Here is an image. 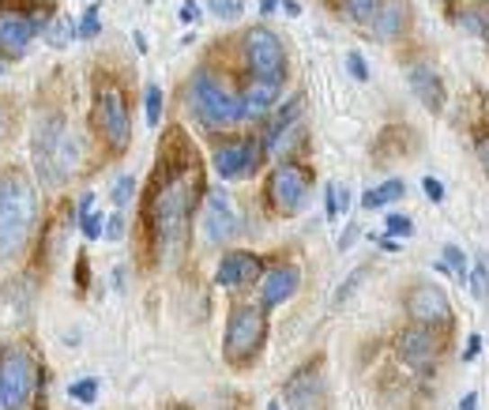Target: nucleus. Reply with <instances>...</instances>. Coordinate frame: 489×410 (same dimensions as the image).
<instances>
[{"label": "nucleus", "instance_id": "nucleus-1", "mask_svg": "<svg viewBox=\"0 0 489 410\" xmlns=\"http://www.w3.org/2000/svg\"><path fill=\"white\" fill-rule=\"evenodd\" d=\"M200 196H204L200 159H196L193 143H188L181 132H174L166 140V150L155 166L151 200H147V223H151L155 245H162L166 252L181 245Z\"/></svg>", "mask_w": 489, "mask_h": 410}, {"label": "nucleus", "instance_id": "nucleus-2", "mask_svg": "<svg viewBox=\"0 0 489 410\" xmlns=\"http://www.w3.org/2000/svg\"><path fill=\"white\" fill-rule=\"evenodd\" d=\"M34 219H38L34 185L23 174H5L0 178V260H15L27 249Z\"/></svg>", "mask_w": 489, "mask_h": 410}, {"label": "nucleus", "instance_id": "nucleus-3", "mask_svg": "<svg viewBox=\"0 0 489 410\" xmlns=\"http://www.w3.org/2000/svg\"><path fill=\"white\" fill-rule=\"evenodd\" d=\"M83 162V140L72 124H65L60 117H46L34 132V166L38 178L46 185H60L68 181Z\"/></svg>", "mask_w": 489, "mask_h": 410}, {"label": "nucleus", "instance_id": "nucleus-4", "mask_svg": "<svg viewBox=\"0 0 489 410\" xmlns=\"http://www.w3.org/2000/svg\"><path fill=\"white\" fill-rule=\"evenodd\" d=\"M185 102H188V110H193L196 124L211 128V132H215V128H230V124H238V121L249 117L241 95H233L211 68H196L193 72Z\"/></svg>", "mask_w": 489, "mask_h": 410}, {"label": "nucleus", "instance_id": "nucleus-5", "mask_svg": "<svg viewBox=\"0 0 489 410\" xmlns=\"http://www.w3.org/2000/svg\"><path fill=\"white\" fill-rule=\"evenodd\" d=\"M267 339V309L260 301H241V305L230 309L226 320V339H222V358L233 369H245V365L264 351Z\"/></svg>", "mask_w": 489, "mask_h": 410}, {"label": "nucleus", "instance_id": "nucleus-6", "mask_svg": "<svg viewBox=\"0 0 489 410\" xmlns=\"http://www.w3.org/2000/svg\"><path fill=\"white\" fill-rule=\"evenodd\" d=\"M309 185H312L309 166L294 162V159H283L279 166L271 169V178H267V204H271V211L283 214V219H294V214L305 207Z\"/></svg>", "mask_w": 489, "mask_h": 410}, {"label": "nucleus", "instance_id": "nucleus-7", "mask_svg": "<svg viewBox=\"0 0 489 410\" xmlns=\"http://www.w3.org/2000/svg\"><path fill=\"white\" fill-rule=\"evenodd\" d=\"M241 50L249 60L252 79H267V83H283L286 79V50L275 31L267 27H249L241 38Z\"/></svg>", "mask_w": 489, "mask_h": 410}, {"label": "nucleus", "instance_id": "nucleus-8", "mask_svg": "<svg viewBox=\"0 0 489 410\" xmlns=\"http://www.w3.org/2000/svg\"><path fill=\"white\" fill-rule=\"evenodd\" d=\"M95 121H98V132L105 136V143H110V150H124L132 143L129 102H124V91L117 87V83H102V87H98Z\"/></svg>", "mask_w": 489, "mask_h": 410}, {"label": "nucleus", "instance_id": "nucleus-9", "mask_svg": "<svg viewBox=\"0 0 489 410\" xmlns=\"http://www.w3.org/2000/svg\"><path fill=\"white\" fill-rule=\"evenodd\" d=\"M34 392V358L27 351H5L0 354V406L23 410Z\"/></svg>", "mask_w": 489, "mask_h": 410}, {"label": "nucleus", "instance_id": "nucleus-10", "mask_svg": "<svg viewBox=\"0 0 489 410\" xmlns=\"http://www.w3.org/2000/svg\"><path fill=\"white\" fill-rule=\"evenodd\" d=\"M264 143L260 140H226L215 147V155H211V162H215L219 178L222 181H233V178H252L264 162Z\"/></svg>", "mask_w": 489, "mask_h": 410}, {"label": "nucleus", "instance_id": "nucleus-11", "mask_svg": "<svg viewBox=\"0 0 489 410\" xmlns=\"http://www.w3.org/2000/svg\"><path fill=\"white\" fill-rule=\"evenodd\" d=\"M407 305V316L414 323H425V328H444L452 323V305H448V294H444L437 283H414L403 297Z\"/></svg>", "mask_w": 489, "mask_h": 410}, {"label": "nucleus", "instance_id": "nucleus-12", "mask_svg": "<svg viewBox=\"0 0 489 410\" xmlns=\"http://www.w3.org/2000/svg\"><path fill=\"white\" fill-rule=\"evenodd\" d=\"M440 335H437V328H425V323H414V328H407V332H399V339H395V354H399V361L407 365V369H414V373H421V369H430V365L440 358Z\"/></svg>", "mask_w": 489, "mask_h": 410}, {"label": "nucleus", "instance_id": "nucleus-13", "mask_svg": "<svg viewBox=\"0 0 489 410\" xmlns=\"http://www.w3.org/2000/svg\"><path fill=\"white\" fill-rule=\"evenodd\" d=\"M238 230H241V223H238V214H233V204L226 196V188H207L204 192V233H207V241L222 245Z\"/></svg>", "mask_w": 489, "mask_h": 410}, {"label": "nucleus", "instance_id": "nucleus-14", "mask_svg": "<svg viewBox=\"0 0 489 410\" xmlns=\"http://www.w3.org/2000/svg\"><path fill=\"white\" fill-rule=\"evenodd\" d=\"M324 396V377H321V365H302L286 384H283V399L290 410H316Z\"/></svg>", "mask_w": 489, "mask_h": 410}, {"label": "nucleus", "instance_id": "nucleus-15", "mask_svg": "<svg viewBox=\"0 0 489 410\" xmlns=\"http://www.w3.org/2000/svg\"><path fill=\"white\" fill-rule=\"evenodd\" d=\"M38 34V23L23 12H0V53L8 60H19L31 50V38Z\"/></svg>", "mask_w": 489, "mask_h": 410}, {"label": "nucleus", "instance_id": "nucleus-16", "mask_svg": "<svg viewBox=\"0 0 489 410\" xmlns=\"http://www.w3.org/2000/svg\"><path fill=\"white\" fill-rule=\"evenodd\" d=\"M260 275H264V271H260V256L233 249V252H226L222 260H219L215 283H219L222 290H241V287H249V283H257Z\"/></svg>", "mask_w": 489, "mask_h": 410}, {"label": "nucleus", "instance_id": "nucleus-17", "mask_svg": "<svg viewBox=\"0 0 489 410\" xmlns=\"http://www.w3.org/2000/svg\"><path fill=\"white\" fill-rule=\"evenodd\" d=\"M373 38L376 41H395L411 31V5L407 0H380L373 15Z\"/></svg>", "mask_w": 489, "mask_h": 410}, {"label": "nucleus", "instance_id": "nucleus-18", "mask_svg": "<svg viewBox=\"0 0 489 410\" xmlns=\"http://www.w3.org/2000/svg\"><path fill=\"white\" fill-rule=\"evenodd\" d=\"M297 287H302V271H297L294 264H283L264 275V287H260V305L264 309H275L283 305V301H290L297 294Z\"/></svg>", "mask_w": 489, "mask_h": 410}, {"label": "nucleus", "instance_id": "nucleus-19", "mask_svg": "<svg viewBox=\"0 0 489 410\" xmlns=\"http://www.w3.org/2000/svg\"><path fill=\"white\" fill-rule=\"evenodd\" d=\"M411 91L418 95V102L430 114H440L444 102H448V91H444L437 68H430V64H414V68H411Z\"/></svg>", "mask_w": 489, "mask_h": 410}, {"label": "nucleus", "instance_id": "nucleus-20", "mask_svg": "<svg viewBox=\"0 0 489 410\" xmlns=\"http://www.w3.org/2000/svg\"><path fill=\"white\" fill-rule=\"evenodd\" d=\"M279 87H283V83H267V79H249V87L241 91L245 114H249V117H260V114H267L271 105L279 102Z\"/></svg>", "mask_w": 489, "mask_h": 410}, {"label": "nucleus", "instance_id": "nucleus-21", "mask_svg": "<svg viewBox=\"0 0 489 410\" xmlns=\"http://www.w3.org/2000/svg\"><path fill=\"white\" fill-rule=\"evenodd\" d=\"M403 196H407V185H403V178H392L385 185H376L369 188L366 196H361V207L366 211H376V207H388V204H399Z\"/></svg>", "mask_w": 489, "mask_h": 410}, {"label": "nucleus", "instance_id": "nucleus-22", "mask_svg": "<svg viewBox=\"0 0 489 410\" xmlns=\"http://www.w3.org/2000/svg\"><path fill=\"white\" fill-rule=\"evenodd\" d=\"M366 278H369V268H366V264H361V268H354V271H350V275L343 278V283H339V290L331 294V309H343L347 301H350V297L358 294V287L366 283Z\"/></svg>", "mask_w": 489, "mask_h": 410}, {"label": "nucleus", "instance_id": "nucleus-23", "mask_svg": "<svg viewBox=\"0 0 489 410\" xmlns=\"http://www.w3.org/2000/svg\"><path fill=\"white\" fill-rule=\"evenodd\" d=\"M376 5H380V0H339L343 15L350 19V23H358V27H369V23H373Z\"/></svg>", "mask_w": 489, "mask_h": 410}, {"label": "nucleus", "instance_id": "nucleus-24", "mask_svg": "<svg viewBox=\"0 0 489 410\" xmlns=\"http://www.w3.org/2000/svg\"><path fill=\"white\" fill-rule=\"evenodd\" d=\"M466 287L475 290V297L482 301H489V256L482 252V256H475V264H471V278H466Z\"/></svg>", "mask_w": 489, "mask_h": 410}, {"label": "nucleus", "instance_id": "nucleus-25", "mask_svg": "<svg viewBox=\"0 0 489 410\" xmlns=\"http://www.w3.org/2000/svg\"><path fill=\"white\" fill-rule=\"evenodd\" d=\"M440 260L448 264V271H452L456 283H466V278H471V264H466V252H463L459 245H444Z\"/></svg>", "mask_w": 489, "mask_h": 410}, {"label": "nucleus", "instance_id": "nucleus-26", "mask_svg": "<svg viewBox=\"0 0 489 410\" xmlns=\"http://www.w3.org/2000/svg\"><path fill=\"white\" fill-rule=\"evenodd\" d=\"M452 19H456L463 31H471L475 38H485V41H489V19H485L478 8H463V12H456Z\"/></svg>", "mask_w": 489, "mask_h": 410}, {"label": "nucleus", "instance_id": "nucleus-27", "mask_svg": "<svg viewBox=\"0 0 489 410\" xmlns=\"http://www.w3.org/2000/svg\"><path fill=\"white\" fill-rule=\"evenodd\" d=\"M207 5H211V15L222 19V23H238V19L245 15L241 0H207Z\"/></svg>", "mask_w": 489, "mask_h": 410}, {"label": "nucleus", "instance_id": "nucleus-28", "mask_svg": "<svg viewBox=\"0 0 489 410\" xmlns=\"http://www.w3.org/2000/svg\"><path fill=\"white\" fill-rule=\"evenodd\" d=\"M147 124L151 128L162 124V91H158V83H147Z\"/></svg>", "mask_w": 489, "mask_h": 410}, {"label": "nucleus", "instance_id": "nucleus-29", "mask_svg": "<svg viewBox=\"0 0 489 410\" xmlns=\"http://www.w3.org/2000/svg\"><path fill=\"white\" fill-rule=\"evenodd\" d=\"M79 230L87 241H98V237H105V223H102V214L98 211H87V214H79Z\"/></svg>", "mask_w": 489, "mask_h": 410}, {"label": "nucleus", "instance_id": "nucleus-30", "mask_svg": "<svg viewBox=\"0 0 489 410\" xmlns=\"http://www.w3.org/2000/svg\"><path fill=\"white\" fill-rule=\"evenodd\" d=\"M68 396H72L76 403H95V399H98V380H95V377H87V380L68 384Z\"/></svg>", "mask_w": 489, "mask_h": 410}, {"label": "nucleus", "instance_id": "nucleus-31", "mask_svg": "<svg viewBox=\"0 0 489 410\" xmlns=\"http://www.w3.org/2000/svg\"><path fill=\"white\" fill-rule=\"evenodd\" d=\"M50 46H68L72 41V34H79L76 27H72V19H57V23H50Z\"/></svg>", "mask_w": 489, "mask_h": 410}, {"label": "nucleus", "instance_id": "nucleus-32", "mask_svg": "<svg viewBox=\"0 0 489 410\" xmlns=\"http://www.w3.org/2000/svg\"><path fill=\"white\" fill-rule=\"evenodd\" d=\"M132 196H136V181H132V178H117V185H113V204L124 207Z\"/></svg>", "mask_w": 489, "mask_h": 410}, {"label": "nucleus", "instance_id": "nucleus-33", "mask_svg": "<svg viewBox=\"0 0 489 410\" xmlns=\"http://www.w3.org/2000/svg\"><path fill=\"white\" fill-rule=\"evenodd\" d=\"M76 31H79V38H95V34L102 31V15H98V8H91L87 15H83Z\"/></svg>", "mask_w": 489, "mask_h": 410}, {"label": "nucleus", "instance_id": "nucleus-34", "mask_svg": "<svg viewBox=\"0 0 489 410\" xmlns=\"http://www.w3.org/2000/svg\"><path fill=\"white\" fill-rule=\"evenodd\" d=\"M347 68H350V76H354L358 83H366V79H369V68H366V57H361L358 50H350V53H347Z\"/></svg>", "mask_w": 489, "mask_h": 410}, {"label": "nucleus", "instance_id": "nucleus-35", "mask_svg": "<svg viewBox=\"0 0 489 410\" xmlns=\"http://www.w3.org/2000/svg\"><path fill=\"white\" fill-rule=\"evenodd\" d=\"M388 233H392V237H411V233H414V223L407 219V214H388Z\"/></svg>", "mask_w": 489, "mask_h": 410}, {"label": "nucleus", "instance_id": "nucleus-36", "mask_svg": "<svg viewBox=\"0 0 489 410\" xmlns=\"http://www.w3.org/2000/svg\"><path fill=\"white\" fill-rule=\"evenodd\" d=\"M421 192H425V196H430L433 204H444V181L425 178V181H421Z\"/></svg>", "mask_w": 489, "mask_h": 410}, {"label": "nucleus", "instance_id": "nucleus-37", "mask_svg": "<svg viewBox=\"0 0 489 410\" xmlns=\"http://www.w3.org/2000/svg\"><path fill=\"white\" fill-rule=\"evenodd\" d=\"M105 237H110V241H121L124 237V214H113V219L105 223Z\"/></svg>", "mask_w": 489, "mask_h": 410}, {"label": "nucleus", "instance_id": "nucleus-38", "mask_svg": "<svg viewBox=\"0 0 489 410\" xmlns=\"http://www.w3.org/2000/svg\"><path fill=\"white\" fill-rule=\"evenodd\" d=\"M478 166H482V174L489 178V132L478 140Z\"/></svg>", "mask_w": 489, "mask_h": 410}, {"label": "nucleus", "instance_id": "nucleus-39", "mask_svg": "<svg viewBox=\"0 0 489 410\" xmlns=\"http://www.w3.org/2000/svg\"><path fill=\"white\" fill-rule=\"evenodd\" d=\"M324 200H328V219L335 223V219H339V188H335V185H328V196H324Z\"/></svg>", "mask_w": 489, "mask_h": 410}, {"label": "nucleus", "instance_id": "nucleus-40", "mask_svg": "<svg viewBox=\"0 0 489 410\" xmlns=\"http://www.w3.org/2000/svg\"><path fill=\"white\" fill-rule=\"evenodd\" d=\"M200 19V8L193 5V0H188V5H181V23H196Z\"/></svg>", "mask_w": 489, "mask_h": 410}, {"label": "nucleus", "instance_id": "nucleus-41", "mask_svg": "<svg viewBox=\"0 0 489 410\" xmlns=\"http://www.w3.org/2000/svg\"><path fill=\"white\" fill-rule=\"evenodd\" d=\"M478 347H482V339L471 335V342H466V351H463V361H475V358H478Z\"/></svg>", "mask_w": 489, "mask_h": 410}, {"label": "nucleus", "instance_id": "nucleus-42", "mask_svg": "<svg viewBox=\"0 0 489 410\" xmlns=\"http://www.w3.org/2000/svg\"><path fill=\"white\" fill-rule=\"evenodd\" d=\"M354 237H358V226H347V230H343V237H339V249H350Z\"/></svg>", "mask_w": 489, "mask_h": 410}, {"label": "nucleus", "instance_id": "nucleus-43", "mask_svg": "<svg viewBox=\"0 0 489 410\" xmlns=\"http://www.w3.org/2000/svg\"><path fill=\"white\" fill-rule=\"evenodd\" d=\"M380 249H385V252H399L403 245L395 241V237H392V233H385V237H380Z\"/></svg>", "mask_w": 489, "mask_h": 410}, {"label": "nucleus", "instance_id": "nucleus-44", "mask_svg": "<svg viewBox=\"0 0 489 410\" xmlns=\"http://www.w3.org/2000/svg\"><path fill=\"white\" fill-rule=\"evenodd\" d=\"M76 283L83 287V283H87V260H83V256H79V260H76Z\"/></svg>", "mask_w": 489, "mask_h": 410}, {"label": "nucleus", "instance_id": "nucleus-45", "mask_svg": "<svg viewBox=\"0 0 489 410\" xmlns=\"http://www.w3.org/2000/svg\"><path fill=\"white\" fill-rule=\"evenodd\" d=\"M459 410H478V392H466L463 403H459Z\"/></svg>", "mask_w": 489, "mask_h": 410}, {"label": "nucleus", "instance_id": "nucleus-46", "mask_svg": "<svg viewBox=\"0 0 489 410\" xmlns=\"http://www.w3.org/2000/svg\"><path fill=\"white\" fill-rule=\"evenodd\" d=\"M279 5H283L286 15H302V5H297V0H279Z\"/></svg>", "mask_w": 489, "mask_h": 410}, {"label": "nucleus", "instance_id": "nucleus-47", "mask_svg": "<svg viewBox=\"0 0 489 410\" xmlns=\"http://www.w3.org/2000/svg\"><path fill=\"white\" fill-rule=\"evenodd\" d=\"M347 204H350V196H347V188H339V214H347Z\"/></svg>", "mask_w": 489, "mask_h": 410}, {"label": "nucleus", "instance_id": "nucleus-48", "mask_svg": "<svg viewBox=\"0 0 489 410\" xmlns=\"http://www.w3.org/2000/svg\"><path fill=\"white\" fill-rule=\"evenodd\" d=\"M275 8H279V0H260V12H264V15H271Z\"/></svg>", "mask_w": 489, "mask_h": 410}, {"label": "nucleus", "instance_id": "nucleus-49", "mask_svg": "<svg viewBox=\"0 0 489 410\" xmlns=\"http://www.w3.org/2000/svg\"><path fill=\"white\" fill-rule=\"evenodd\" d=\"M267 410H279V403H267Z\"/></svg>", "mask_w": 489, "mask_h": 410}, {"label": "nucleus", "instance_id": "nucleus-50", "mask_svg": "<svg viewBox=\"0 0 489 410\" xmlns=\"http://www.w3.org/2000/svg\"><path fill=\"white\" fill-rule=\"evenodd\" d=\"M478 5H489V0H478Z\"/></svg>", "mask_w": 489, "mask_h": 410}, {"label": "nucleus", "instance_id": "nucleus-51", "mask_svg": "<svg viewBox=\"0 0 489 410\" xmlns=\"http://www.w3.org/2000/svg\"><path fill=\"white\" fill-rule=\"evenodd\" d=\"M0 72H5V68H0Z\"/></svg>", "mask_w": 489, "mask_h": 410}, {"label": "nucleus", "instance_id": "nucleus-52", "mask_svg": "<svg viewBox=\"0 0 489 410\" xmlns=\"http://www.w3.org/2000/svg\"><path fill=\"white\" fill-rule=\"evenodd\" d=\"M0 410H5V406H0Z\"/></svg>", "mask_w": 489, "mask_h": 410}]
</instances>
